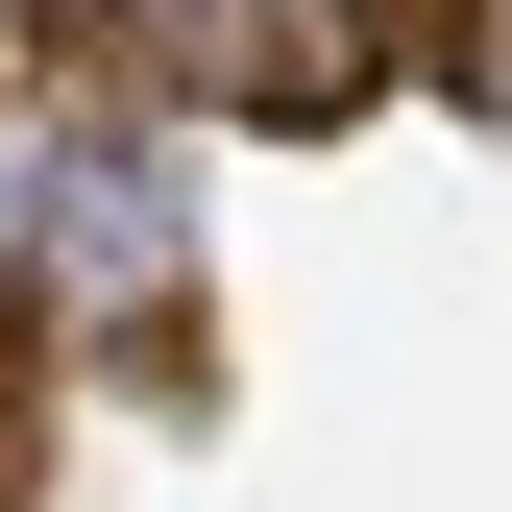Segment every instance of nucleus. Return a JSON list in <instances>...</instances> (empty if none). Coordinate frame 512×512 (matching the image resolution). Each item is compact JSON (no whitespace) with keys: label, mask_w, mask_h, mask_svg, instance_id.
<instances>
[{"label":"nucleus","mask_w":512,"mask_h":512,"mask_svg":"<svg viewBox=\"0 0 512 512\" xmlns=\"http://www.w3.org/2000/svg\"><path fill=\"white\" fill-rule=\"evenodd\" d=\"M122 25H147V74H196L220 122H342L366 74H391L366 0H122Z\"/></svg>","instance_id":"1"},{"label":"nucleus","mask_w":512,"mask_h":512,"mask_svg":"<svg viewBox=\"0 0 512 512\" xmlns=\"http://www.w3.org/2000/svg\"><path fill=\"white\" fill-rule=\"evenodd\" d=\"M0 464H25V366H0Z\"/></svg>","instance_id":"2"}]
</instances>
